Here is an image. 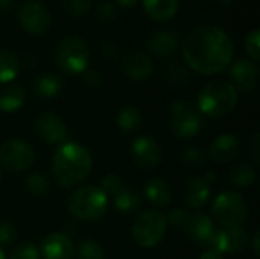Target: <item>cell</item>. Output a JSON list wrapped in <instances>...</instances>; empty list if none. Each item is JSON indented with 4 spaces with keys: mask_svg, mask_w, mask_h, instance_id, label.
<instances>
[{
    "mask_svg": "<svg viewBox=\"0 0 260 259\" xmlns=\"http://www.w3.org/2000/svg\"><path fill=\"white\" fill-rule=\"evenodd\" d=\"M181 52L184 61L193 72L215 75L230 66L235 47L230 35L222 27L203 24L187 35Z\"/></svg>",
    "mask_w": 260,
    "mask_h": 259,
    "instance_id": "cell-1",
    "label": "cell"
},
{
    "mask_svg": "<svg viewBox=\"0 0 260 259\" xmlns=\"http://www.w3.org/2000/svg\"><path fill=\"white\" fill-rule=\"evenodd\" d=\"M91 169V154L78 142L61 143L52 160L55 180L62 188H72L87 179Z\"/></svg>",
    "mask_w": 260,
    "mask_h": 259,
    "instance_id": "cell-2",
    "label": "cell"
},
{
    "mask_svg": "<svg viewBox=\"0 0 260 259\" xmlns=\"http://www.w3.org/2000/svg\"><path fill=\"white\" fill-rule=\"evenodd\" d=\"M236 104V87L225 81H212L206 84L198 95V110L212 118H222L232 113Z\"/></svg>",
    "mask_w": 260,
    "mask_h": 259,
    "instance_id": "cell-3",
    "label": "cell"
},
{
    "mask_svg": "<svg viewBox=\"0 0 260 259\" xmlns=\"http://www.w3.org/2000/svg\"><path fill=\"white\" fill-rule=\"evenodd\" d=\"M67 208L70 214L79 220L96 221L105 215L108 209V197L98 186H84L70 195Z\"/></svg>",
    "mask_w": 260,
    "mask_h": 259,
    "instance_id": "cell-4",
    "label": "cell"
},
{
    "mask_svg": "<svg viewBox=\"0 0 260 259\" xmlns=\"http://www.w3.org/2000/svg\"><path fill=\"white\" fill-rule=\"evenodd\" d=\"M55 60L56 64L70 75L84 73L88 67L90 50L82 38L70 35L59 41L55 52Z\"/></svg>",
    "mask_w": 260,
    "mask_h": 259,
    "instance_id": "cell-5",
    "label": "cell"
},
{
    "mask_svg": "<svg viewBox=\"0 0 260 259\" xmlns=\"http://www.w3.org/2000/svg\"><path fill=\"white\" fill-rule=\"evenodd\" d=\"M212 214L213 218L225 229L241 227L247 220V205L241 194L224 191L213 200Z\"/></svg>",
    "mask_w": 260,
    "mask_h": 259,
    "instance_id": "cell-6",
    "label": "cell"
},
{
    "mask_svg": "<svg viewBox=\"0 0 260 259\" xmlns=\"http://www.w3.org/2000/svg\"><path fill=\"white\" fill-rule=\"evenodd\" d=\"M168 229L166 217L158 211H146L139 215L133 226V238L143 249L158 246Z\"/></svg>",
    "mask_w": 260,
    "mask_h": 259,
    "instance_id": "cell-7",
    "label": "cell"
},
{
    "mask_svg": "<svg viewBox=\"0 0 260 259\" xmlns=\"http://www.w3.org/2000/svg\"><path fill=\"white\" fill-rule=\"evenodd\" d=\"M201 113L190 102L175 99L171 104V130L180 139H190L201 130Z\"/></svg>",
    "mask_w": 260,
    "mask_h": 259,
    "instance_id": "cell-8",
    "label": "cell"
},
{
    "mask_svg": "<svg viewBox=\"0 0 260 259\" xmlns=\"http://www.w3.org/2000/svg\"><path fill=\"white\" fill-rule=\"evenodd\" d=\"M34 150L23 140H8L0 147V163L11 172H23L34 163Z\"/></svg>",
    "mask_w": 260,
    "mask_h": 259,
    "instance_id": "cell-9",
    "label": "cell"
},
{
    "mask_svg": "<svg viewBox=\"0 0 260 259\" xmlns=\"http://www.w3.org/2000/svg\"><path fill=\"white\" fill-rule=\"evenodd\" d=\"M18 20L24 31L32 35H41L50 27L52 14L43 2L29 0L21 5L18 11Z\"/></svg>",
    "mask_w": 260,
    "mask_h": 259,
    "instance_id": "cell-10",
    "label": "cell"
},
{
    "mask_svg": "<svg viewBox=\"0 0 260 259\" xmlns=\"http://www.w3.org/2000/svg\"><path fill=\"white\" fill-rule=\"evenodd\" d=\"M35 127H37V133L40 134V137L49 145L64 143L69 134L64 121L52 111L43 113L37 119Z\"/></svg>",
    "mask_w": 260,
    "mask_h": 259,
    "instance_id": "cell-11",
    "label": "cell"
},
{
    "mask_svg": "<svg viewBox=\"0 0 260 259\" xmlns=\"http://www.w3.org/2000/svg\"><path fill=\"white\" fill-rule=\"evenodd\" d=\"M131 151L136 163L142 168H155L157 165H160L163 157L160 145L149 136L137 137L133 142Z\"/></svg>",
    "mask_w": 260,
    "mask_h": 259,
    "instance_id": "cell-12",
    "label": "cell"
},
{
    "mask_svg": "<svg viewBox=\"0 0 260 259\" xmlns=\"http://www.w3.org/2000/svg\"><path fill=\"white\" fill-rule=\"evenodd\" d=\"M248 244V235L242 227H230L216 231L213 235V240L210 243V247L219 250L224 253H238L245 249Z\"/></svg>",
    "mask_w": 260,
    "mask_h": 259,
    "instance_id": "cell-13",
    "label": "cell"
},
{
    "mask_svg": "<svg viewBox=\"0 0 260 259\" xmlns=\"http://www.w3.org/2000/svg\"><path fill=\"white\" fill-rule=\"evenodd\" d=\"M184 231L187 232V235L192 241H195L197 244H200L203 247H210V243L216 232L215 224L212 223L210 217L203 212L190 214Z\"/></svg>",
    "mask_w": 260,
    "mask_h": 259,
    "instance_id": "cell-14",
    "label": "cell"
},
{
    "mask_svg": "<svg viewBox=\"0 0 260 259\" xmlns=\"http://www.w3.org/2000/svg\"><path fill=\"white\" fill-rule=\"evenodd\" d=\"M75 246L69 237L64 234L47 235L40 247V255L43 259H72Z\"/></svg>",
    "mask_w": 260,
    "mask_h": 259,
    "instance_id": "cell-15",
    "label": "cell"
},
{
    "mask_svg": "<svg viewBox=\"0 0 260 259\" xmlns=\"http://www.w3.org/2000/svg\"><path fill=\"white\" fill-rule=\"evenodd\" d=\"M122 70L131 81H145L154 72V63L151 56L143 52H131L123 58Z\"/></svg>",
    "mask_w": 260,
    "mask_h": 259,
    "instance_id": "cell-16",
    "label": "cell"
},
{
    "mask_svg": "<svg viewBox=\"0 0 260 259\" xmlns=\"http://www.w3.org/2000/svg\"><path fill=\"white\" fill-rule=\"evenodd\" d=\"M180 44V37L171 29H158L146 40V47L151 53L160 58H166L175 53Z\"/></svg>",
    "mask_w": 260,
    "mask_h": 259,
    "instance_id": "cell-17",
    "label": "cell"
},
{
    "mask_svg": "<svg viewBox=\"0 0 260 259\" xmlns=\"http://www.w3.org/2000/svg\"><path fill=\"white\" fill-rule=\"evenodd\" d=\"M257 64L251 60L241 58L230 67V79L244 92H251L257 84Z\"/></svg>",
    "mask_w": 260,
    "mask_h": 259,
    "instance_id": "cell-18",
    "label": "cell"
},
{
    "mask_svg": "<svg viewBox=\"0 0 260 259\" xmlns=\"http://www.w3.org/2000/svg\"><path fill=\"white\" fill-rule=\"evenodd\" d=\"M239 154V142L232 133H224L218 136L210 145V156L218 165L230 163L236 160Z\"/></svg>",
    "mask_w": 260,
    "mask_h": 259,
    "instance_id": "cell-19",
    "label": "cell"
},
{
    "mask_svg": "<svg viewBox=\"0 0 260 259\" xmlns=\"http://www.w3.org/2000/svg\"><path fill=\"white\" fill-rule=\"evenodd\" d=\"M210 197V182L207 177H190L187 180L186 203L192 209H200L209 202Z\"/></svg>",
    "mask_w": 260,
    "mask_h": 259,
    "instance_id": "cell-20",
    "label": "cell"
},
{
    "mask_svg": "<svg viewBox=\"0 0 260 259\" xmlns=\"http://www.w3.org/2000/svg\"><path fill=\"white\" fill-rule=\"evenodd\" d=\"M145 12L157 21L174 18L180 9V0H142Z\"/></svg>",
    "mask_w": 260,
    "mask_h": 259,
    "instance_id": "cell-21",
    "label": "cell"
},
{
    "mask_svg": "<svg viewBox=\"0 0 260 259\" xmlns=\"http://www.w3.org/2000/svg\"><path fill=\"white\" fill-rule=\"evenodd\" d=\"M145 197L155 206H166L171 203L172 192L166 180L154 177L145 185Z\"/></svg>",
    "mask_w": 260,
    "mask_h": 259,
    "instance_id": "cell-22",
    "label": "cell"
},
{
    "mask_svg": "<svg viewBox=\"0 0 260 259\" xmlns=\"http://www.w3.org/2000/svg\"><path fill=\"white\" fill-rule=\"evenodd\" d=\"M32 89H34L37 96L50 99V98H55L61 93L62 81L59 76H56L53 73H44L34 81Z\"/></svg>",
    "mask_w": 260,
    "mask_h": 259,
    "instance_id": "cell-23",
    "label": "cell"
},
{
    "mask_svg": "<svg viewBox=\"0 0 260 259\" xmlns=\"http://www.w3.org/2000/svg\"><path fill=\"white\" fill-rule=\"evenodd\" d=\"M26 99V92L21 85L12 84L0 92V111L14 113L17 111Z\"/></svg>",
    "mask_w": 260,
    "mask_h": 259,
    "instance_id": "cell-24",
    "label": "cell"
},
{
    "mask_svg": "<svg viewBox=\"0 0 260 259\" xmlns=\"http://www.w3.org/2000/svg\"><path fill=\"white\" fill-rule=\"evenodd\" d=\"M114 208L122 214H133L142 206V198L139 192L133 188H122L114 197H113Z\"/></svg>",
    "mask_w": 260,
    "mask_h": 259,
    "instance_id": "cell-25",
    "label": "cell"
},
{
    "mask_svg": "<svg viewBox=\"0 0 260 259\" xmlns=\"http://www.w3.org/2000/svg\"><path fill=\"white\" fill-rule=\"evenodd\" d=\"M20 72V60L11 50H0V84L11 82Z\"/></svg>",
    "mask_w": 260,
    "mask_h": 259,
    "instance_id": "cell-26",
    "label": "cell"
},
{
    "mask_svg": "<svg viewBox=\"0 0 260 259\" xmlns=\"http://www.w3.org/2000/svg\"><path fill=\"white\" fill-rule=\"evenodd\" d=\"M229 179L236 188H248L256 180V169L250 163H239L232 168Z\"/></svg>",
    "mask_w": 260,
    "mask_h": 259,
    "instance_id": "cell-27",
    "label": "cell"
},
{
    "mask_svg": "<svg viewBox=\"0 0 260 259\" xmlns=\"http://www.w3.org/2000/svg\"><path fill=\"white\" fill-rule=\"evenodd\" d=\"M117 125L123 131H136L142 125V114L136 107H123L117 114Z\"/></svg>",
    "mask_w": 260,
    "mask_h": 259,
    "instance_id": "cell-28",
    "label": "cell"
},
{
    "mask_svg": "<svg viewBox=\"0 0 260 259\" xmlns=\"http://www.w3.org/2000/svg\"><path fill=\"white\" fill-rule=\"evenodd\" d=\"M76 259H104V250L93 240H82L73 252Z\"/></svg>",
    "mask_w": 260,
    "mask_h": 259,
    "instance_id": "cell-29",
    "label": "cell"
},
{
    "mask_svg": "<svg viewBox=\"0 0 260 259\" xmlns=\"http://www.w3.org/2000/svg\"><path fill=\"white\" fill-rule=\"evenodd\" d=\"M26 188L30 194H34L35 197H46L49 194V189H50V185H49V180L40 174V172H34L27 177L26 180Z\"/></svg>",
    "mask_w": 260,
    "mask_h": 259,
    "instance_id": "cell-30",
    "label": "cell"
},
{
    "mask_svg": "<svg viewBox=\"0 0 260 259\" xmlns=\"http://www.w3.org/2000/svg\"><path fill=\"white\" fill-rule=\"evenodd\" d=\"M245 52L248 53L250 60L257 63L260 58V31L256 27L245 37Z\"/></svg>",
    "mask_w": 260,
    "mask_h": 259,
    "instance_id": "cell-31",
    "label": "cell"
},
{
    "mask_svg": "<svg viewBox=\"0 0 260 259\" xmlns=\"http://www.w3.org/2000/svg\"><path fill=\"white\" fill-rule=\"evenodd\" d=\"M122 188H123V183H122L120 177L114 172H110L102 179L101 189L107 194V197H114Z\"/></svg>",
    "mask_w": 260,
    "mask_h": 259,
    "instance_id": "cell-32",
    "label": "cell"
},
{
    "mask_svg": "<svg viewBox=\"0 0 260 259\" xmlns=\"http://www.w3.org/2000/svg\"><path fill=\"white\" fill-rule=\"evenodd\" d=\"M61 2L64 9L75 17L87 14L91 8V0H61Z\"/></svg>",
    "mask_w": 260,
    "mask_h": 259,
    "instance_id": "cell-33",
    "label": "cell"
},
{
    "mask_svg": "<svg viewBox=\"0 0 260 259\" xmlns=\"http://www.w3.org/2000/svg\"><path fill=\"white\" fill-rule=\"evenodd\" d=\"M11 259H41L40 249L34 243H24L14 249Z\"/></svg>",
    "mask_w": 260,
    "mask_h": 259,
    "instance_id": "cell-34",
    "label": "cell"
},
{
    "mask_svg": "<svg viewBox=\"0 0 260 259\" xmlns=\"http://www.w3.org/2000/svg\"><path fill=\"white\" fill-rule=\"evenodd\" d=\"M190 214L183 209V208H177L174 211H171V214L166 217V221L168 224H171L172 227H178V229H184L186 224H187V220H189Z\"/></svg>",
    "mask_w": 260,
    "mask_h": 259,
    "instance_id": "cell-35",
    "label": "cell"
},
{
    "mask_svg": "<svg viewBox=\"0 0 260 259\" xmlns=\"http://www.w3.org/2000/svg\"><path fill=\"white\" fill-rule=\"evenodd\" d=\"M183 162L187 166H200L204 163V154L197 147H189L183 151Z\"/></svg>",
    "mask_w": 260,
    "mask_h": 259,
    "instance_id": "cell-36",
    "label": "cell"
},
{
    "mask_svg": "<svg viewBox=\"0 0 260 259\" xmlns=\"http://www.w3.org/2000/svg\"><path fill=\"white\" fill-rule=\"evenodd\" d=\"M116 5L111 2H102L96 8V14L102 21H111L116 17Z\"/></svg>",
    "mask_w": 260,
    "mask_h": 259,
    "instance_id": "cell-37",
    "label": "cell"
},
{
    "mask_svg": "<svg viewBox=\"0 0 260 259\" xmlns=\"http://www.w3.org/2000/svg\"><path fill=\"white\" fill-rule=\"evenodd\" d=\"M15 238V226L11 221L0 223V244H9Z\"/></svg>",
    "mask_w": 260,
    "mask_h": 259,
    "instance_id": "cell-38",
    "label": "cell"
},
{
    "mask_svg": "<svg viewBox=\"0 0 260 259\" xmlns=\"http://www.w3.org/2000/svg\"><path fill=\"white\" fill-rule=\"evenodd\" d=\"M101 53H102V56L104 58H107V60H117L119 58V55H120V49H119V46L114 43V41H104L102 43V46H101Z\"/></svg>",
    "mask_w": 260,
    "mask_h": 259,
    "instance_id": "cell-39",
    "label": "cell"
},
{
    "mask_svg": "<svg viewBox=\"0 0 260 259\" xmlns=\"http://www.w3.org/2000/svg\"><path fill=\"white\" fill-rule=\"evenodd\" d=\"M84 82L91 87V89H99L104 82V76L99 70H85V76H84Z\"/></svg>",
    "mask_w": 260,
    "mask_h": 259,
    "instance_id": "cell-40",
    "label": "cell"
},
{
    "mask_svg": "<svg viewBox=\"0 0 260 259\" xmlns=\"http://www.w3.org/2000/svg\"><path fill=\"white\" fill-rule=\"evenodd\" d=\"M248 154L251 156L254 163L260 162V137L259 133H254L248 140Z\"/></svg>",
    "mask_w": 260,
    "mask_h": 259,
    "instance_id": "cell-41",
    "label": "cell"
},
{
    "mask_svg": "<svg viewBox=\"0 0 260 259\" xmlns=\"http://www.w3.org/2000/svg\"><path fill=\"white\" fill-rule=\"evenodd\" d=\"M200 259H224V255L219 250H216L213 247H209L207 250L203 252V255H201Z\"/></svg>",
    "mask_w": 260,
    "mask_h": 259,
    "instance_id": "cell-42",
    "label": "cell"
},
{
    "mask_svg": "<svg viewBox=\"0 0 260 259\" xmlns=\"http://www.w3.org/2000/svg\"><path fill=\"white\" fill-rule=\"evenodd\" d=\"M119 6H123V8H133L136 3H137V0H114Z\"/></svg>",
    "mask_w": 260,
    "mask_h": 259,
    "instance_id": "cell-43",
    "label": "cell"
},
{
    "mask_svg": "<svg viewBox=\"0 0 260 259\" xmlns=\"http://www.w3.org/2000/svg\"><path fill=\"white\" fill-rule=\"evenodd\" d=\"M14 5V0H0V11H9Z\"/></svg>",
    "mask_w": 260,
    "mask_h": 259,
    "instance_id": "cell-44",
    "label": "cell"
},
{
    "mask_svg": "<svg viewBox=\"0 0 260 259\" xmlns=\"http://www.w3.org/2000/svg\"><path fill=\"white\" fill-rule=\"evenodd\" d=\"M253 247H254V253H256V255H259V232H256V235H254Z\"/></svg>",
    "mask_w": 260,
    "mask_h": 259,
    "instance_id": "cell-45",
    "label": "cell"
},
{
    "mask_svg": "<svg viewBox=\"0 0 260 259\" xmlns=\"http://www.w3.org/2000/svg\"><path fill=\"white\" fill-rule=\"evenodd\" d=\"M216 3H219V5H229V3H232L233 0H215Z\"/></svg>",
    "mask_w": 260,
    "mask_h": 259,
    "instance_id": "cell-46",
    "label": "cell"
},
{
    "mask_svg": "<svg viewBox=\"0 0 260 259\" xmlns=\"http://www.w3.org/2000/svg\"><path fill=\"white\" fill-rule=\"evenodd\" d=\"M0 259H6L5 258V252H3L2 249H0Z\"/></svg>",
    "mask_w": 260,
    "mask_h": 259,
    "instance_id": "cell-47",
    "label": "cell"
},
{
    "mask_svg": "<svg viewBox=\"0 0 260 259\" xmlns=\"http://www.w3.org/2000/svg\"><path fill=\"white\" fill-rule=\"evenodd\" d=\"M0 179H2V171H0Z\"/></svg>",
    "mask_w": 260,
    "mask_h": 259,
    "instance_id": "cell-48",
    "label": "cell"
}]
</instances>
